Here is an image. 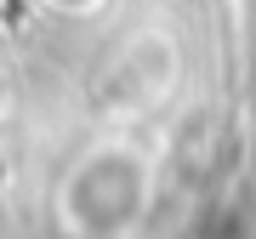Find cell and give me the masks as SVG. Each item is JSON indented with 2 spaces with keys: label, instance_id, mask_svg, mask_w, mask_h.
<instances>
[{
  "label": "cell",
  "instance_id": "obj_1",
  "mask_svg": "<svg viewBox=\"0 0 256 239\" xmlns=\"http://www.w3.org/2000/svg\"><path fill=\"white\" fill-rule=\"evenodd\" d=\"M74 205H80L97 228H114V222L137 205V171H131V176H126V171H97V176H86L80 194H74Z\"/></svg>",
  "mask_w": 256,
  "mask_h": 239
}]
</instances>
